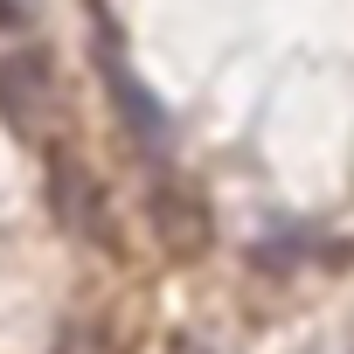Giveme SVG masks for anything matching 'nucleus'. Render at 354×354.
<instances>
[{"mask_svg":"<svg viewBox=\"0 0 354 354\" xmlns=\"http://www.w3.org/2000/svg\"><path fill=\"white\" fill-rule=\"evenodd\" d=\"M0 118H8L21 139H35V146H56V139H63V125H70V91H63L56 49L28 42V49H15L8 63H0Z\"/></svg>","mask_w":354,"mask_h":354,"instance_id":"nucleus-1","label":"nucleus"},{"mask_svg":"<svg viewBox=\"0 0 354 354\" xmlns=\"http://www.w3.org/2000/svg\"><path fill=\"white\" fill-rule=\"evenodd\" d=\"M49 202H56V223L91 243V250H125L118 243V209H111V188L70 153H49Z\"/></svg>","mask_w":354,"mask_h":354,"instance_id":"nucleus-2","label":"nucleus"},{"mask_svg":"<svg viewBox=\"0 0 354 354\" xmlns=\"http://www.w3.org/2000/svg\"><path fill=\"white\" fill-rule=\"evenodd\" d=\"M97 70H104V97H111L125 139H132L146 160H167V146H174V118H167V104L132 77V63L118 56V35H111V28H97Z\"/></svg>","mask_w":354,"mask_h":354,"instance_id":"nucleus-3","label":"nucleus"},{"mask_svg":"<svg viewBox=\"0 0 354 354\" xmlns=\"http://www.w3.org/2000/svg\"><path fill=\"white\" fill-rule=\"evenodd\" d=\"M146 223H153V236H160L167 257H202V250L216 243L209 202H202L188 181H174V174H160V181L146 188Z\"/></svg>","mask_w":354,"mask_h":354,"instance_id":"nucleus-4","label":"nucleus"},{"mask_svg":"<svg viewBox=\"0 0 354 354\" xmlns=\"http://www.w3.org/2000/svg\"><path fill=\"white\" fill-rule=\"evenodd\" d=\"M42 15V0H0V35H28Z\"/></svg>","mask_w":354,"mask_h":354,"instance_id":"nucleus-5","label":"nucleus"},{"mask_svg":"<svg viewBox=\"0 0 354 354\" xmlns=\"http://www.w3.org/2000/svg\"><path fill=\"white\" fill-rule=\"evenodd\" d=\"M174 354H223L209 333H181V340H174Z\"/></svg>","mask_w":354,"mask_h":354,"instance_id":"nucleus-6","label":"nucleus"}]
</instances>
